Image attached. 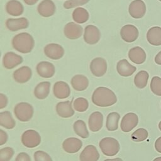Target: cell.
<instances>
[{
    "instance_id": "cell-40",
    "label": "cell",
    "mask_w": 161,
    "mask_h": 161,
    "mask_svg": "<svg viewBox=\"0 0 161 161\" xmlns=\"http://www.w3.org/2000/svg\"><path fill=\"white\" fill-rule=\"evenodd\" d=\"M15 161H31V158L28 153L25 152H21L16 156Z\"/></svg>"
},
{
    "instance_id": "cell-33",
    "label": "cell",
    "mask_w": 161,
    "mask_h": 161,
    "mask_svg": "<svg viewBox=\"0 0 161 161\" xmlns=\"http://www.w3.org/2000/svg\"><path fill=\"white\" fill-rule=\"evenodd\" d=\"M74 130L75 134L82 138H87L89 136L86 123L81 119L77 120L74 122L73 125Z\"/></svg>"
},
{
    "instance_id": "cell-11",
    "label": "cell",
    "mask_w": 161,
    "mask_h": 161,
    "mask_svg": "<svg viewBox=\"0 0 161 161\" xmlns=\"http://www.w3.org/2000/svg\"><path fill=\"white\" fill-rule=\"evenodd\" d=\"M45 55L52 60H58L61 58L65 53L64 48L57 43H49L43 49Z\"/></svg>"
},
{
    "instance_id": "cell-19",
    "label": "cell",
    "mask_w": 161,
    "mask_h": 161,
    "mask_svg": "<svg viewBox=\"0 0 161 161\" xmlns=\"http://www.w3.org/2000/svg\"><path fill=\"white\" fill-rule=\"evenodd\" d=\"M99 156L96 147L92 145H89L80 153L79 159L80 161H97Z\"/></svg>"
},
{
    "instance_id": "cell-41",
    "label": "cell",
    "mask_w": 161,
    "mask_h": 161,
    "mask_svg": "<svg viewBox=\"0 0 161 161\" xmlns=\"http://www.w3.org/2000/svg\"><path fill=\"white\" fill-rule=\"evenodd\" d=\"M8 97L3 93L0 94V109L4 108L8 104Z\"/></svg>"
},
{
    "instance_id": "cell-9",
    "label": "cell",
    "mask_w": 161,
    "mask_h": 161,
    "mask_svg": "<svg viewBox=\"0 0 161 161\" xmlns=\"http://www.w3.org/2000/svg\"><path fill=\"white\" fill-rule=\"evenodd\" d=\"M138 123V116L134 113H128L125 114L121 121V130L128 133L135 128Z\"/></svg>"
},
{
    "instance_id": "cell-30",
    "label": "cell",
    "mask_w": 161,
    "mask_h": 161,
    "mask_svg": "<svg viewBox=\"0 0 161 161\" xmlns=\"http://www.w3.org/2000/svg\"><path fill=\"white\" fill-rule=\"evenodd\" d=\"M89 18L88 11L83 8H77L72 12V19L77 23H84L89 19Z\"/></svg>"
},
{
    "instance_id": "cell-1",
    "label": "cell",
    "mask_w": 161,
    "mask_h": 161,
    "mask_svg": "<svg viewBox=\"0 0 161 161\" xmlns=\"http://www.w3.org/2000/svg\"><path fill=\"white\" fill-rule=\"evenodd\" d=\"M92 101L99 107H109L116 103L117 97L110 89L101 86L94 91L92 95Z\"/></svg>"
},
{
    "instance_id": "cell-47",
    "label": "cell",
    "mask_w": 161,
    "mask_h": 161,
    "mask_svg": "<svg viewBox=\"0 0 161 161\" xmlns=\"http://www.w3.org/2000/svg\"><path fill=\"white\" fill-rule=\"evenodd\" d=\"M153 161H161V157H156L155 158L153 159Z\"/></svg>"
},
{
    "instance_id": "cell-28",
    "label": "cell",
    "mask_w": 161,
    "mask_h": 161,
    "mask_svg": "<svg viewBox=\"0 0 161 161\" xmlns=\"http://www.w3.org/2000/svg\"><path fill=\"white\" fill-rule=\"evenodd\" d=\"M51 84L48 81L42 82L36 85L34 89V96L38 99H44L50 93Z\"/></svg>"
},
{
    "instance_id": "cell-3",
    "label": "cell",
    "mask_w": 161,
    "mask_h": 161,
    "mask_svg": "<svg viewBox=\"0 0 161 161\" xmlns=\"http://www.w3.org/2000/svg\"><path fill=\"white\" fill-rule=\"evenodd\" d=\"M99 146L103 153L106 156H114L116 155L120 149V145L118 141L112 137H105L102 138Z\"/></svg>"
},
{
    "instance_id": "cell-49",
    "label": "cell",
    "mask_w": 161,
    "mask_h": 161,
    "mask_svg": "<svg viewBox=\"0 0 161 161\" xmlns=\"http://www.w3.org/2000/svg\"><path fill=\"white\" fill-rule=\"evenodd\" d=\"M158 1H160V2H161V0H158Z\"/></svg>"
},
{
    "instance_id": "cell-13",
    "label": "cell",
    "mask_w": 161,
    "mask_h": 161,
    "mask_svg": "<svg viewBox=\"0 0 161 161\" xmlns=\"http://www.w3.org/2000/svg\"><path fill=\"white\" fill-rule=\"evenodd\" d=\"M22 62V57L13 52L6 53L3 57V65L6 69H12L21 64Z\"/></svg>"
},
{
    "instance_id": "cell-8",
    "label": "cell",
    "mask_w": 161,
    "mask_h": 161,
    "mask_svg": "<svg viewBox=\"0 0 161 161\" xmlns=\"http://www.w3.org/2000/svg\"><path fill=\"white\" fill-rule=\"evenodd\" d=\"M130 15L135 19H140L144 16L146 13V5L142 0H134L130 3L128 7Z\"/></svg>"
},
{
    "instance_id": "cell-2",
    "label": "cell",
    "mask_w": 161,
    "mask_h": 161,
    "mask_svg": "<svg viewBox=\"0 0 161 161\" xmlns=\"http://www.w3.org/2000/svg\"><path fill=\"white\" fill-rule=\"evenodd\" d=\"M12 46L16 51L22 53H30L35 46V40L28 33L17 34L12 39Z\"/></svg>"
},
{
    "instance_id": "cell-24",
    "label": "cell",
    "mask_w": 161,
    "mask_h": 161,
    "mask_svg": "<svg viewBox=\"0 0 161 161\" xmlns=\"http://www.w3.org/2000/svg\"><path fill=\"white\" fill-rule=\"evenodd\" d=\"M136 70V67L130 64L126 59L118 61L116 65V70L118 74L122 77L131 76Z\"/></svg>"
},
{
    "instance_id": "cell-43",
    "label": "cell",
    "mask_w": 161,
    "mask_h": 161,
    "mask_svg": "<svg viewBox=\"0 0 161 161\" xmlns=\"http://www.w3.org/2000/svg\"><path fill=\"white\" fill-rule=\"evenodd\" d=\"M155 148L158 152L161 153V136L156 140L155 142Z\"/></svg>"
},
{
    "instance_id": "cell-15",
    "label": "cell",
    "mask_w": 161,
    "mask_h": 161,
    "mask_svg": "<svg viewBox=\"0 0 161 161\" xmlns=\"http://www.w3.org/2000/svg\"><path fill=\"white\" fill-rule=\"evenodd\" d=\"M38 14L44 18L53 16L56 11V6L52 0H43L37 7Z\"/></svg>"
},
{
    "instance_id": "cell-23",
    "label": "cell",
    "mask_w": 161,
    "mask_h": 161,
    "mask_svg": "<svg viewBox=\"0 0 161 161\" xmlns=\"http://www.w3.org/2000/svg\"><path fill=\"white\" fill-rule=\"evenodd\" d=\"M56 111L59 116L64 118H70L74 114L72 103L69 101L58 103L56 105Z\"/></svg>"
},
{
    "instance_id": "cell-26",
    "label": "cell",
    "mask_w": 161,
    "mask_h": 161,
    "mask_svg": "<svg viewBox=\"0 0 161 161\" xmlns=\"http://www.w3.org/2000/svg\"><path fill=\"white\" fill-rule=\"evenodd\" d=\"M7 13L13 16H19L24 12L23 4L17 0H10L6 4Z\"/></svg>"
},
{
    "instance_id": "cell-21",
    "label": "cell",
    "mask_w": 161,
    "mask_h": 161,
    "mask_svg": "<svg viewBox=\"0 0 161 161\" xmlns=\"http://www.w3.org/2000/svg\"><path fill=\"white\" fill-rule=\"evenodd\" d=\"M82 146V141L74 137H70L65 139L62 143V148L69 153H74L79 151Z\"/></svg>"
},
{
    "instance_id": "cell-32",
    "label": "cell",
    "mask_w": 161,
    "mask_h": 161,
    "mask_svg": "<svg viewBox=\"0 0 161 161\" xmlns=\"http://www.w3.org/2000/svg\"><path fill=\"white\" fill-rule=\"evenodd\" d=\"M149 78L148 73L145 70L139 71L134 77V84L139 89H143L147 85Z\"/></svg>"
},
{
    "instance_id": "cell-42",
    "label": "cell",
    "mask_w": 161,
    "mask_h": 161,
    "mask_svg": "<svg viewBox=\"0 0 161 161\" xmlns=\"http://www.w3.org/2000/svg\"><path fill=\"white\" fill-rule=\"evenodd\" d=\"M8 138V134L6 131L3 130L2 129L0 130V145H3L7 142Z\"/></svg>"
},
{
    "instance_id": "cell-34",
    "label": "cell",
    "mask_w": 161,
    "mask_h": 161,
    "mask_svg": "<svg viewBox=\"0 0 161 161\" xmlns=\"http://www.w3.org/2000/svg\"><path fill=\"white\" fill-rule=\"evenodd\" d=\"M74 108L77 112H84L89 107L88 101L84 97H77L74 101Z\"/></svg>"
},
{
    "instance_id": "cell-48",
    "label": "cell",
    "mask_w": 161,
    "mask_h": 161,
    "mask_svg": "<svg viewBox=\"0 0 161 161\" xmlns=\"http://www.w3.org/2000/svg\"><path fill=\"white\" fill-rule=\"evenodd\" d=\"M158 128L161 131V121H160V122L158 123Z\"/></svg>"
},
{
    "instance_id": "cell-31",
    "label": "cell",
    "mask_w": 161,
    "mask_h": 161,
    "mask_svg": "<svg viewBox=\"0 0 161 161\" xmlns=\"http://www.w3.org/2000/svg\"><path fill=\"white\" fill-rule=\"evenodd\" d=\"M120 115L117 112H111L106 118V127L108 131H115L118 128Z\"/></svg>"
},
{
    "instance_id": "cell-5",
    "label": "cell",
    "mask_w": 161,
    "mask_h": 161,
    "mask_svg": "<svg viewBox=\"0 0 161 161\" xmlns=\"http://www.w3.org/2000/svg\"><path fill=\"white\" fill-rule=\"evenodd\" d=\"M21 142L28 148H35L41 143V136L38 132L34 130H28L21 135Z\"/></svg>"
},
{
    "instance_id": "cell-16",
    "label": "cell",
    "mask_w": 161,
    "mask_h": 161,
    "mask_svg": "<svg viewBox=\"0 0 161 161\" xmlns=\"http://www.w3.org/2000/svg\"><path fill=\"white\" fill-rule=\"evenodd\" d=\"M29 26L28 20L25 18H9L6 21V28L11 31H16L20 30L26 29Z\"/></svg>"
},
{
    "instance_id": "cell-14",
    "label": "cell",
    "mask_w": 161,
    "mask_h": 161,
    "mask_svg": "<svg viewBox=\"0 0 161 161\" xmlns=\"http://www.w3.org/2000/svg\"><path fill=\"white\" fill-rule=\"evenodd\" d=\"M36 72L43 78H51L55 73V68L53 64L47 61L39 62L36 67Z\"/></svg>"
},
{
    "instance_id": "cell-27",
    "label": "cell",
    "mask_w": 161,
    "mask_h": 161,
    "mask_svg": "<svg viewBox=\"0 0 161 161\" xmlns=\"http://www.w3.org/2000/svg\"><path fill=\"white\" fill-rule=\"evenodd\" d=\"M70 84L74 90L82 91L87 88L89 86V80L85 75L77 74L72 77L70 80Z\"/></svg>"
},
{
    "instance_id": "cell-17",
    "label": "cell",
    "mask_w": 161,
    "mask_h": 161,
    "mask_svg": "<svg viewBox=\"0 0 161 161\" xmlns=\"http://www.w3.org/2000/svg\"><path fill=\"white\" fill-rule=\"evenodd\" d=\"M53 93L55 97L58 99H65L70 94V88L65 82L57 81L53 85Z\"/></svg>"
},
{
    "instance_id": "cell-18",
    "label": "cell",
    "mask_w": 161,
    "mask_h": 161,
    "mask_svg": "<svg viewBox=\"0 0 161 161\" xmlns=\"http://www.w3.org/2000/svg\"><path fill=\"white\" fill-rule=\"evenodd\" d=\"M32 70L28 66H23L14 71L13 77L14 80L19 84L26 83L30 80Z\"/></svg>"
},
{
    "instance_id": "cell-46",
    "label": "cell",
    "mask_w": 161,
    "mask_h": 161,
    "mask_svg": "<svg viewBox=\"0 0 161 161\" xmlns=\"http://www.w3.org/2000/svg\"><path fill=\"white\" fill-rule=\"evenodd\" d=\"M104 161H123L121 158H112V159H106Z\"/></svg>"
},
{
    "instance_id": "cell-35",
    "label": "cell",
    "mask_w": 161,
    "mask_h": 161,
    "mask_svg": "<svg viewBox=\"0 0 161 161\" xmlns=\"http://www.w3.org/2000/svg\"><path fill=\"white\" fill-rule=\"evenodd\" d=\"M148 136V131L143 128L136 130L131 135V138L133 141L140 142L145 140Z\"/></svg>"
},
{
    "instance_id": "cell-39",
    "label": "cell",
    "mask_w": 161,
    "mask_h": 161,
    "mask_svg": "<svg viewBox=\"0 0 161 161\" xmlns=\"http://www.w3.org/2000/svg\"><path fill=\"white\" fill-rule=\"evenodd\" d=\"M35 161H52L51 157L45 152L38 150L34 153Z\"/></svg>"
},
{
    "instance_id": "cell-36",
    "label": "cell",
    "mask_w": 161,
    "mask_h": 161,
    "mask_svg": "<svg viewBox=\"0 0 161 161\" xmlns=\"http://www.w3.org/2000/svg\"><path fill=\"white\" fill-rule=\"evenodd\" d=\"M152 92L156 96H161V78L158 76H153L150 84Z\"/></svg>"
},
{
    "instance_id": "cell-6",
    "label": "cell",
    "mask_w": 161,
    "mask_h": 161,
    "mask_svg": "<svg viewBox=\"0 0 161 161\" xmlns=\"http://www.w3.org/2000/svg\"><path fill=\"white\" fill-rule=\"evenodd\" d=\"M84 42L89 45L97 43L101 38V33L99 28L92 25L86 26L83 35Z\"/></svg>"
},
{
    "instance_id": "cell-20",
    "label": "cell",
    "mask_w": 161,
    "mask_h": 161,
    "mask_svg": "<svg viewBox=\"0 0 161 161\" xmlns=\"http://www.w3.org/2000/svg\"><path fill=\"white\" fill-rule=\"evenodd\" d=\"M128 55V58L133 63L138 65L142 64L143 62H145L147 57L145 50L138 46L130 49Z\"/></svg>"
},
{
    "instance_id": "cell-45",
    "label": "cell",
    "mask_w": 161,
    "mask_h": 161,
    "mask_svg": "<svg viewBox=\"0 0 161 161\" xmlns=\"http://www.w3.org/2000/svg\"><path fill=\"white\" fill-rule=\"evenodd\" d=\"M39 0H23V1L25 2V4H26L27 5H34Z\"/></svg>"
},
{
    "instance_id": "cell-22",
    "label": "cell",
    "mask_w": 161,
    "mask_h": 161,
    "mask_svg": "<svg viewBox=\"0 0 161 161\" xmlns=\"http://www.w3.org/2000/svg\"><path fill=\"white\" fill-rule=\"evenodd\" d=\"M88 125L90 130L92 132L99 131L103 125V115L99 111H95L89 117Z\"/></svg>"
},
{
    "instance_id": "cell-29",
    "label": "cell",
    "mask_w": 161,
    "mask_h": 161,
    "mask_svg": "<svg viewBox=\"0 0 161 161\" xmlns=\"http://www.w3.org/2000/svg\"><path fill=\"white\" fill-rule=\"evenodd\" d=\"M0 125L8 130L14 128L16 121L9 111H5L0 113Z\"/></svg>"
},
{
    "instance_id": "cell-10",
    "label": "cell",
    "mask_w": 161,
    "mask_h": 161,
    "mask_svg": "<svg viewBox=\"0 0 161 161\" xmlns=\"http://www.w3.org/2000/svg\"><path fill=\"white\" fill-rule=\"evenodd\" d=\"M138 28L133 25H124L120 30V36L123 40L127 43L135 42L138 37Z\"/></svg>"
},
{
    "instance_id": "cell-12",
    "label": "cell",
    "mask_w": 161,
    "mask_h": 161,
    "mask_svg": "<svg viewBox=\"0 0 161 161\" xmlns=\"http://www.w3.org/2000/svg\"><path fill=\"white\" fill-rule=\"evenodd\" d=\"M83 33L82 27L74 22H69L65 25L64 28V33L66 38L70 40L79 38Z\"/></svg>"
},
{
    "instance_id": "cell-4",
    "label": "cell",
    "mask_w": 161,
    "mask_h": 161,
    "mask_svg": "<svg viewBox=\"0 0 161 161\" xmlns=\"http://www.w3.org/2000/svg\"><path fill=\"white\" fill-rule=\"evenodd\" d=\"M33 106L28 103H19L14 108V114L16 118L22 122L30 121L33 117Z\"/></svg>"
},
{
    "instance_id": "cell-7",
    "label": "cell",
    "mask_w": 161,
    "mask_h": 161,
    "mask_svg": "<svg viewBox=\"0 0 161 161\" xmlns=\"http://www.w3.org/2000/svg\"><path fill=\"white\" fill-rule=\"evenodd\" d=\"M89 68L91 73L96 77L103 76L107 71V62L101 57H96L92 60Z\"/></svg>"
},
{
    "instance_id": "cell-38",
    "label": "cell",
    "mask_w": 161,
    "mask_h": 161,
    "mask_svg": "<svg viewBox=\"0 0 161 161\" xmlns=\"http://www.w3.org/2000/svg\"><path fill=\"white\" fill-rule=\"evenodd\" d=\"M89 1V0H68L64 3L63 6L65 9H69L84 5Z\"/></svg>"
},
{
    "instance_id": "cell-37",
    "label": "cell",
    "mask_w": 161,
    "mask_h": 161,
    "mask_svg": "<svg viewBox=\"0 0 161 161\" xmlns=\"http://www.w3.org/2000/svg\"><path fill=\"white\" fill-rule=\"evenodd\" d=\"M14 155V150L9 147L0 150V161H9Z\"/></svg>"
},
{
    "instance_id": "cell-25",
    "label": "cell",
    "mask_w": 161,
    "mask_h": 161,
    "mask_svg": "<svg viewBox=\"0 0 161 161\" xmlns=\"http://www.w3.org/2000/svg\"><path fill=\"white\" fill-rule=\"evenodd\" d=\"M148 42L153 46L161 45V27L153 26L147 33Z\"/></svg>"
},
{
    "instance_id": "cell-44",
    "label": "cell",
    "mask_w": 161,
    "mask_h": 161,
    "mask_svg": "<svg viewBox=\"0 0 161 161\" xmlns=\"http://www.w3.org/2000/svg\"><path fill=\"white\" fill-rule=\"evenodd\" d=\"M155 62L158 65H161V51L159 52L155 57Z\"/></svg>"
}]
</instances>
